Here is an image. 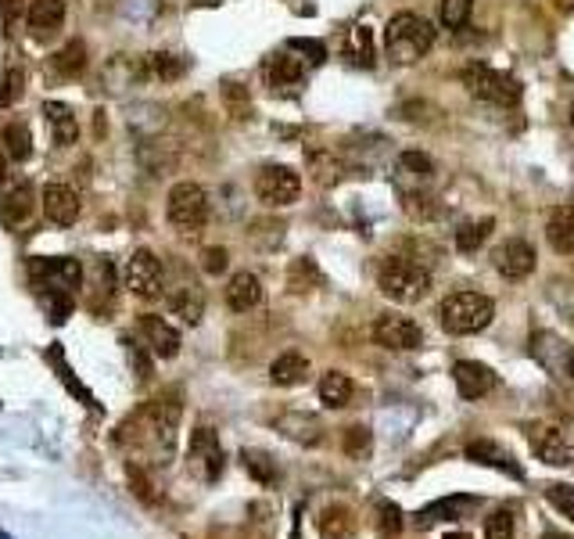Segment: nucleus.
Listing matches in <instances>:
<instances>
[{
	"instance_id": "44",
	"label": "nucleus",
	"mask_w": 574,
	"mask_h": 539,
	"mask_svg": "<svg viewBox=\"0 0 574 539\" xmlns=\"http://www.w3.org/2000/svg\"><path fill=\"white\" fill-rule=\"evenodd\" d=\"M377 525L384 536H398L402 532V511H398L391 500H380L377 503Z\"/></svg>"
},
{
	"instance_id": "20",
	"label": "nucleus",
	"mask_w": 574,
	"mask_h": 539,
	"mask_svg": "<svg viewBox=\"0 0 574 539\" xmlns=\"http://www.w3.org/2000/svg\"><path fill=\"white\" fill-rule=\"evenodd\" d=\"M262 302V280L241 270V274H233L230 284H227V306L233 313H251L255 306Z\"/></svg>"
},
{
	"instance_id": "32",
	"label": "nucleus",
	"mask_w": 574,
	"mask_h": 539,
	"mask_svg": "<svg viewBox=\"0 0 574 539\" xmlns=\"http://www.w3.org/2000/svg\"><path fill=\"white\" fill-rule=\"evenodd\" d=\"M402 209H406L409 219H417V223H430V219H438V216H441V205L430 198V195H424V191H409V195H402Z\"/></svg>"
},
{
	"instance_id": "31",
	"label": "nucleus",
	"mask_w": 574,
	"mask_h": 539,
	"mask_svg": "<svg viewBox=\"0 0 574 539\" xmlns=\"http://www.w3.org/2000/svg\"><path fill=\"white\" fill-rule=\"evenodd\" d=\"M4 148L11 155V162H25V158L33 155V137H29L25 122H8L4 126Z\"/></svg>"
},
{
	"instance_id": "36",
	"label": "nucleus",
	"mask_w": 574,
	"mask_h": 539,
	"mask_svg": "<svg viewBox=\"0 0 574 539\" xmlns=\"http://www.w3.org/2000/svg\"><path fill=\"white\" fill-rule=\"evenodd\" d=\"M47 360H51V363H54V367H58V374H61V382H65V385H69V392H72V395H79V399H83V403L90 406V410H97V403H93V395H90V392H87L83 385H79V382H76V377H72V371L65 367V356H61V345H51V349H47Z\"/></svg>"
},
{
	"instance_id": "25",
	"label": "nucleus",
	"mask_w": 574,
	"mask_h": 539,
	"mask_svg": "<svg viewBox=\"0 0 574 539\" xmlns=\"http://www.w3.org/2000/svg\"><path fill=\"white\" fill-rule=\"evenodd\" d=\"M169 309L187 324H198L205 316V292L198 284H180L176 292H169Z\"/></svg>"
},
{
	"instance_id": "2",
	"label": "nucleus",
	"mask_w": 574,
	"mask_h": 539,
	"mask_svg": "<svg viewBox=\"0 0 574 539\" xmlns=\"http://www.w3.org/2000/svg\"><path fill=\"white\" fill-rule=\"evenodd\" d=\"M377 288H380V295H384V298H391V302L413 306V302H420V298L427 295L430 274H427V266L413 263L406 256H391V259L380 263V270H377Z\"/></svg>"
},
{
	"instance_id": "50",
	"label": "nucleus",
	"mask_w": 574,
	"mask_h": 539,
	"mask_svg": "<svg viewBox=\"0 0 574 539\" xmlns=\"http://www.w3.org/2000/svg\"><path fill=\"white\" fill-rule=\"evenodd\" d=\"M130 363H133V367H137V374H140V377H151V371H154V363H151V356H148V353H144V349H140V345H130Z\"/></svg>"
},
{
	"instance_id": "39",
	"label": "nucleus",
	"mask_w": 574,
	"mask_h": 539,
	"mask_svg": "<svg viewBox=\"0 0 574 539\" xmlns=\"http://www.w3.org/2000/svg\"><path fill=\"white\" fill-rule=\"evenodd\" d=\"M22 90H25V72L22 65H8L4 79H0V108H8L22 98Z\"/></svg>"
},
{
	"instance_id": "37",
	"label": "nucleus",
	"mask_w": 574,
	"mask_h": 539,
	"mask_svg": "<svg viewBox=\"0 0 574 539\" xmlns=\"http://www.w3.org/2000/svg\"><path fill=\"white\" fill-rule=\"evenodd\" d=\"M398 173H402V177L427 180V177H435V162H430L427 155H420V151H402L398 155Z\"/></svg>"
},
{
	"instance_id": "52",
	"label": "nucleus",
	"mask_w": 574,
	"mask_h": 539,
	"mask_svg": "<svg viewBox=\"0 0 574 539\" xmlns=\"http://www.w3.org/2000/svg\"><path fill=\"white\" fill-rule=\"evenodd\" d=\"M445 539H470V536H467V532H449Z\"/></svg>"
},
{
	"instance_id": "3",
	"label": "nucleus",
	"mask_w": 574,
	"mask_h": 539,
	"mask_svg": "<svg viewBox=\"0 0 574 539\" xmlns=\"http://www.w3.org/2000/svg\"><path fill=\"white\" fill-rule=\"evenodd\" d=\"M438 316L449 335H477L496 320V302L481 292H452L445 295Z\"/></svg>"
},
{
	"instance_id": "6",
	"label": "nucleus",
	"mask_w": 574,
	"mask_h": 539,
	"mask_svg": "<svg viewBox=\"0 0 574 539\" xmlns=\"http://www.w3.org/2000/svg\"><path fill=\"white\" fill-rule=\"evenodd\" d=\"M29 274H33V284L47 295H72L83 280V266L79 259H69V256H58V259H43L36 256L29 263Z\"/></svg>"
},
{
	"instance_id": "10",
	"label": "nucleus",
	"mask_w": 574,
	"mask_h": 539,
	"mask_svg": "<svg viewBox=\"0 0 574 539\" xmlns=\"http://www.w3.org/2000/svg\"><path fill=\"white\" fill-rule=\"evenodd\" d=\"M187 464L194 468L201 482H216L222 474V446H219V432L209 424H201L190 432V446H187Z\"/></svg>"
},
{
	"instance_id": "40",
	"label": "nucleus",
	"mask_w": 574,
	"mask_h": 539,
	"mask_svg": "<svg viewBox=\"0 0 574 539\" xmlns=\"http://www.w3.org/2000/svg\"><path fill=\"white\" fill-rule=\"evenodd\" d=\"M474 0H441V22L449 29H463L470 22Z\"/></svg>"
},
{
	"instance_id": "8",
	"label": "nucleus",
	"mask_w": 574,
	"mask_h": 539,
	"mask_svg": "<svg viewBox=\"0 0 574 539\" xmlns=\"http://www.w3.org/2000/svg\"><path fill=\"white\" fill-rule=\"evenodd\" d=\"M255 195H259V201L269 205V209H287V205H295L298 195H301L298 169H291V166L259 169V177H255Z\"/></svg>"
},
{
	"instance_id": "48",
	"label": "nucleus",
	"mask_w": 574,
	"mask_h": 539,
	"mask_svg": "<svg viewBox=\"0 0 574 539\" xmlns=\"http://www.w3.org/2000/svg\"><path fill=\"white\" fill-rule=\"evenodd\" d=\"M47 298H51V320L65 324L69 313H72V295H47Z\"/></svg>"
},
{
	"instance_id": "41",
	"label": "nucleus",
	"mask_w": 574,
	"mask_h": 539,
	"mask_svg": "<svg viewBox=\"0 0 574 539\" xmlns=\"http://www.w3.org/2000/svg\"><path fill=\"white\" fill-rule=\"evenodd\" d=\"M485 539H514V514L506 507L485 518Z\"/></svg>"
},
{
	"instance_id": "16",
	"label": "nucleus",
	"mask_w": 574,
	"mask_h": 539,
	"mask_svg": "<svg viewBox=\"0 0 574 539\" xmlns=\"http://www.w3.org/2000/svg\"><path fill=\"white\" fill-rule=\"evenodd\" d=\"M140 335L148 338V349H151V356L158 360H172V356H180V331L165 324L162 316H154V313H144L140 316Z\"/></svg>"
},
{
	"instance_id": "51",
	"label": "nucleus",
	"mask_w": 574,
	"mask_h": 539,
	"mask_svg": "<svg viewBox=\"0 0 574 539\" xmlns=\"http://www.w3.org/2000/svg\"><path fill=\"white\" fill-rule=\"evenodd\" d=\"M19 4H22V0H0V11H4V19H8V22L14 19V11H19Z\"/></svg>"
},
{
	"instance_id": "35",
	"label": "nucleus",
	"mask_w": 574,
	"mask_h": 539,
	"mask_svg": "<svg viewBox=\"0 0 574 539\" xmlns=\"http://www.w3.org/2000/svg\"><path fill=\"white\" fill-rule=\"evenodd\" d=\"M148 61H151V72L162 79V83H172V79H180V76L187 72V58L169 54V51H158V54H151Z\"/></svg>"
},
{
	"instance_id": "18",
	"label": "nucleus",
	"mask_w": 574,
	"mask_h": 539,
	"mask_svg": "<svg viewBox=\"0 0 574 539\" xmlns=\"http://www.w3.org/2000/svg\"><path fill=\"white\" fill-rule=\"evenodd\" d=\"M262 76H266V83L280 90V94H295L301 87V76H306V65H301L298 58L291 54H273L262 65Z\"/></svg>"
},
{
	"instance_id": "33",
	"label": "nucleus",
	"mask_w": 574,
	"mask_h": 539,
	"mask_svg": "<svg viewBox=\"0 0 574 539\" xmlns=\"http://www.w3.org/2000/svg\"><path fill=\"white\" fill-rule=\"evenodd\" d=\"M241 461H244V471H248L259 485H273V482H277V464L269 461L266 453H259V450H244V453H241Z\"/></svg>"
},
{
	"instance_id": "21",
	"label": "nucleus",
	"mask_w": 574,
	"mask_h": 539,
	"mask_svg": "<svg viewBox=\"0 0 574 539\" xmlns=\"http://www.w3.org/2000/svg\"><path fill=\"white\" fill-rule=\"evenodd\" d=\"M467 461L485 464V468H499V471H506V474H509V478H524V468H520V464H517L506 450H499L496 442H488V439L470 442V446H467Z\"/></svg>"
},
{
	"instance_id": "14",
	"label": "nucleus",
	"mask_w": 574,
	"mask_h": 539,
	"mask_svg": "<svg viewBox=\"0 0 574 539\" xmlns=\"http://www.w3.org/2000/svg\"><path fill=\"white\" fill-rule=\"evenodd\" d=\"M40 205H43V216L54 227H72L79 219V195L69 184H47L40 195Z\"/></svg>"
},
{
	"instance_id": "9",
	"label": "nucleus",
	"mask_w": 574,
	"mask_h": 539,
	"mask_svg": "<svg viewBox=\"0 0 574 539\" xmlns=\"http://www.w3.org/2000/svg\"><path fill=\"white\" fill-rule=\"evenodd\" d=\"M122 280H126V288H130L137 298H148V302L165 292V270H162V263H158L154 252H148V248H137L133 256L126 259Z\"/></svg>"
},
{
	"instance_id": "47",
	"label": "nucleus",
	"mask_w": 574,
	"mask_h": 539,
	"mask_svg": "<svg viewBox=\"0 0 574 539\" xmlns=\"http://www.w3.org/2000/svg\"><path fill=\"white\" fill-rule=\"evenodd\" d=\"M287 47H291V51H298V54H306L312 65H323V61H327V47H323L320 40H291Z\"/></svg>"
},
{
	"instance_id": "28",
	"label": "nucleus",
	"mask_w": 574,
	"mask_h": 539,
	"mask_svg": "<svg viewBox=\"0 0 574 539\" xmlns=\"http://www.w3.org/2000/svg\"><path fill=\"white\" fill-rule=\"evenodd\" d=\"M492 227H496V219H492V216L470 219V223H463V227L456 230V248L463 252V256H474V252H477V248H481V245L488 241Z\"/></svg>"
},
{
	"instance_id": "13",
	"label": "nucleus",
	"mask_w": 574,
	"mask_h": 539,
	"mask_svg": "<svg viewBox=\"0 0 574 539\" xmlns=\"http://www.w3.org/2000/svg\"><path fill=\"white\" fill-rule=\"evenodd\" d=\"M535 248L524 241V237H509V241H503L496 248V270L506 277V280H524V277H531L535 274Z\"/></svg>"
},
{
	"instance_id": "46",
	"label": "nucleus",
	"mask_w": 574,
	"mask_h": 539,
	"mask_svg": "<svg viewBox=\"0 0 574 539\" xmlns=\"http://www.w3.org/2000/svg\"><path fill=\"white\" fill-rule=\"evenodd\" d=\"M227 263H230L227 248H205L201 252V266H205V274H212V277H219L222 270H227Z\"/></svg>"
},
{
	"instance_id": "38",
	"label": "nucleus",
	"mask_w": 574,
	"mask_h": 539,
	"mask_svg": "<svg viewBox=\"0 0 574 539\" xmlns=\"http://www.w3.org/2000/svg\"><path fill=\"white\" fill-rule=\"evenodd\" d=\"M374 446V435H370V428H363V424H352V428H345V435H341V450L348 456H366Z\"/></svg>"
},
{
	"instance_id": "5",
	"label": "nucleus",
	"mask_w": 574,
	"mask_h": 539,
	"mask_svg": "<svg viewBox=\"0 0 574 539\" xmlns=\"http://www.w3.org/2000/svg\"><path fill=\"white\" fill-rule=\"evenodd\" d=\"M169 223L183 230V234H198L205 223H209V195H205L201 184H190V180H180L176 187L169 191Z\"/></svg>"
},
{
	"instance_id": "45",
	"label": "nucleus",
	"mask_w": 574,
	"mask_h": 539,
	"mask_svg": "<svg viewBox=\"0 0 574 539\" xmlns=\"http://www.w3.org/2000/svg\"><path fill=\"white\" fill-rule=\"evenodd\" d=\"M93 292L104 295V298L115 292V270H111L108 259H97V263H93Z\"/></svg>"
},
{
	"instance_id": "12",
	"label": "nucleus",
	"mask_w": 574,
	"mask_h": 539,
	"mask_svg": "<svg viewBox=\"0 0 574 539\" xmlns=\"http://www.w3.org/2000/svg\"><path fill=\"white\" fill-rule=\"evenodd\" d=\"M374 342L391 349V353H413V349L424 345V331L417 320L409 316H398V313H388V316H377L374 324Z\"/></svg>"
},
{
	"instance_id": "15",
	"label": "nucleus",
	"mask_w": 574,
	"mask_h": 539,
	"mask_svg": "<svg viewBox=\"0 0 574 539\" xmlns=\"http://www.w3.org/2000/svg\"><path fill=\"white\" fill-rule=\"evenodd\" d=\"M531 439V450L538 461H546V464H556V468H567L574 464V446L567 442V435L560 432V428H531L528 432Z\"/></svg>"
},
{
	"instance_id": "53",
	"label": "nucleus",
	"mask_w": 574,
	"mask_h": 539,
	"mask_svg": "<svg viewBox=\"0 0 574 539\" xmlns=\"http://www.w3.org/2000/svg\"><path fill=\"white\" fill-rule=\"evenodd\" d=\"M571 126H574V108H571Z\"/></svg>"
},
{
	"instance_id": "1",
	"label": "nucleus",
	"mask_w": 574,
	"mask_h": 539,
	"mask_svg": "<svg viewBox=\"0 0 574 539\" xmlns=\"http://www.w3.org/2000/svg\"><path fill=\"white\" fill-rule=\"evenodd\" d=\"M430 43H435V29H430L427 19H420V14H413V11L395 14V19L384 25V51H388L391 61H398V65L420 61L430 51Z\"/></svg>"
},
{
	"instance_id": "43",
	"label": "nucleus",
	"mask_w": 574,
	"mask_h": 539,
	"mask_svg": "<svg viewBox=\"0 0 574 539\" xmlns=\"http://www.w3.org/2000/svg\"><path fill=\"white\" fill-rule=\"evenodd\" d=\"M546 500H549V503H553L564 518H571V521H574V485H564V482L546 485Z\"/></svg>"
},
{
	"instance_id": "23",
	"label": "nucleus",
	"mask_w": 574,
	"mask_h": 539,
	"mask_svg": "<svg viewBox=\"0 0 574 539\" xmlns=\"http://www.w3.org/2000/svg\"><path fill=\"white\" fill-rule=\"evenodd\" d=\"M546 237L560 256H574V205H560V209L549 212Z\"/></svg>"
},
{
	"instance_id": "19",
	"label": "nucleus",
	"mask_w": 574,
	"mask_h": 539,
	"mask_svg": "<svg viewBox=\"0 0 574 539\" xmlns=\"http://www.w3.org/2000/svg\"><path fill=\"white\" fill-rule=\"evenodd\" d=\"M65 25V0H33L29 4V29L36 40H51Z\"/></svg>"
},
{
	"instance_id": "42",
	"label": "nucleus",
	"mask_w": 574,
	"mask_h": 539,
	"mask_svg": "<svg viewBox=\"0 0 574 539\" xmlns=\"http://www.w3.org/2000/svg\"><path fill=\"white\" fill-rule=\"evenodd\" d=\"M316 280H320V270L312 266V259H295L291 263V274H287L291 292H306V284H316Z\"/></svg>"
},
{
	"instance_id": "30",
	"label": "nucleus",
	"mask_w": 574,
	"mask_h": 539,
	"mask_svg": "<svg viewBox=\"0 0 574 539\" xmlns=\"http://www.w3.org/2000/svg\"><path fill=\"white\" fill-rule=\"evenodd\" d=\"M54 69L65 79H76L79 72H83L87 69V47H83V40H72V43L61 47V51L54 54Z\"/></svg>"
},
{
	"instance_id": "7",
	"label": "nucleus",
	"mask_w": 574,
	"mask_h": 539,
	"mask_svg": "<svg viewBox=\"0 0 574 539\" xmlns=\"http://www.w3.org/2000/svg\"><path fill=\"white\" fill-rule=\"evenodd\" d=\"M531 356L546 374L556 382H574V345L560 338L556 331H535L531 335Z\"/></svg>"
},
{
	"instance_id": "34",
	"label": "nucleus",
	"mask_w": 574,
	"mask_h": 539,
	"mask_svg": "<svg viewBox=\"0 0 574 539\" xmlns=\"http://www.w3.org/2000/svg\"><path fill=\"white\" fill-rule=\"evenodd\" d=\"M348 58L356 65H374V33L370 25H356L352 36H348Z\"/></svg>"
},
{
	"instance_id": "22",
	"label": "nucleus",
	"mask_w": 574,
	"mask_h": 539,
	"mask_svg": "<svg viewBox=\"0 0 574 539\" xmlns=\"http://www.w3.org/2000/svg\"><path fill=\"white\" fill-rule=\"evenodd\" d=\"M43 119L51 122V133H54V144H58V148L76 144L79 122H76V116H72L69 104H61V101H43Z\"/></svg>"
},
{
	"instance_id": "4",
	"label": "nucleus",
	"mask_w": 574,
	"mask_h": 539,
	"mask_svg": "<svg viewBox=\"0 0 574 539\" xmlns=\"http://www.w3.org/2000/svg\"><path fill=\"white\" fill-rule=\"evenodd\" d=\"M459 79H463V87L474 94L477 101H488V104H517L520 101V83L514 76H506L499 69H488L481 65V61H474V65H467L463 72H459Z\"/></svg>"
},
{
	"instance_id": "26",
	"label": "nucleus",
	"mask_w": 574,
	"mask_h": 539,
	"mask_svg": "<svg viewBox=\"0 0 574 539\" xmlns=\"http://www.w3.org/2000/svg\"><path fill=\"white\" fill-rule=\"evenodd\" d=\"M309 377V360L301 353H280L273 363H269V382L273 385H301Z\"/></svg>"
},
{
	"instance_id": "49",
	"label": "nucleus",
	"mask_w": 574,
	"mask_h": 539,
	"mask_svg": "<svg viewBox=\"0 0 574 539\" xmlns=\"http://www.w3.org/2000/svg\"><path fill=\"white\" fill-rule=\"evenodd\" d=\"M227 101H230V108H233V119H244L248 116V98H244V90L241 87H237V83H230L227 87Z\"/></svg>"
},
{
	"instance_id": "24",
	"label": "nucleus",
	"mask_w": 574,
	"mask_h": 539,
	"mask_svg": "<svg viewBox=\"0 0 574 539\" xmlns=\"http://www.w3.org/2000/svg\"><path fill=\"white\" fill-rule=\"evenodd\" d=\"M352 395H356V385H352V377H348L345 371H327L320 377V403L327 410H341L352 403Z\"/></svg>"
},
{
	"instance_id": "27",
	"label": "nucleus",
	"mask_w": 574,
	"mask_h": 539,
	"mask_svg": "<svg viewBox=\"0 0 574 539\" xmlns=\"http://www.w3.org/2000/svg\"><path fill=\"white\" fill-rule=\"evenodd\" d=\"M320 536L323 539H352L356 536V514L345 503H330L320 514Z\"/></svg>"
},
{
	"instance_id": "11",
	"label": "nucleus",
	"mask_w": 574,
	"mask_h": 539,
	"mask_svg": "<svg viewBox=\"0 0 574 539\" xmlns=\"http://www.w3.org/2000/svg\"><path fill=\"white\" fill-rule=\"evenodd\" d=\"M33 209H36L33 184L19 173H0V219L8 227H19L33 216Z\"/></svg>"
},
{
	"instance_id": "29",
	"label": "nucleus",
	"mask_w": 574,
	"mask_h": 539,
	"mask_svg": "<svg viewBox=\"0 0 574 539\" xmlns=\"http://www.w3.org/2000/svg\"><path fill=\"white\" fill-rule=\"evenodd\" d=\"M463 507H474V500H470V496H449V500H438V503L424 507V511L417 514V525L427 529V525H435V521L459 518V511H463Z\"/></svg>"
},
{
	"instance_id": "17",
	"label": "nucleus",
	"mask_w": 574,
	"mask_h": 539,
	"mask_svg": "<svg viewBox=\"0 0 574 539\" xmlns=\"http://www.w3.org/2000/svg\"><path fill=\"white\" fill-rule=\"evenodd\" d=\"M452 382L463 399H481V395H488L496 388V371L477 363V360H459L452 367Z\"/></svg>"
}]
</instances>
